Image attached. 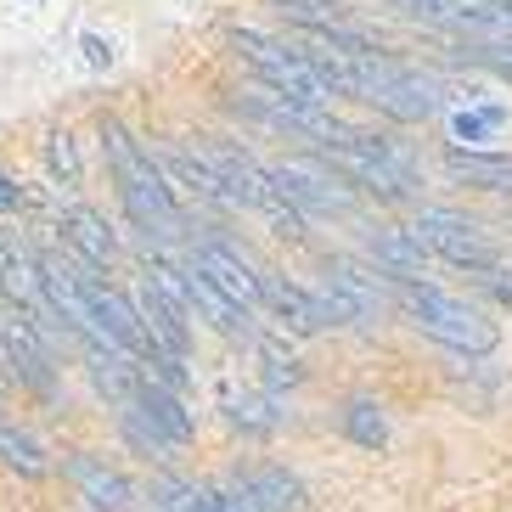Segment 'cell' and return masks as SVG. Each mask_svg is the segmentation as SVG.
I'll return each mask as SVG.
<instances>
[{"instance_id": "cell-1", "label": "cell", "mask_w": 512, "mask_h": 512, "mask_svg": "<svg viewBox=\"0 0 512 512\" xmlns=\"http://www.w3.org/2000/svg\"><path fill=\"white\" fill-rule=\"evenodd\" d=\"M102 152H107L113 181H119V197H124V209H130V220H136L147 237H164V242L186 237V214H181V203H175V192H169L164 169L152 164V152L141 147L119 119H102Z\"/></svg>"}, {"instance_id": "cell-2", "label": "cell", "mask_w": 512, "mask_h": 512, "mask_svg": "<svg viewBox=\"0 0 512 512\" xmlns=\"http://www.w3.org/2000/svg\"><path fill=\"white\" fill-rule=\"evenodd\" d=\"M389 304H400V316L422 332V338H434L445 344L451 355H490L496 349V321L484 316L479 304L456 299L445 287L434 282H389Z\"/></svg>"}, {"instance_id": "cell-3", "label": "cell", "mask_w": 512, "mask_h": 512, "mask_svg": "<svg viewBox=\"0 0 512 512\" xmlns=\"http://www.w3.org/2000/svg\"><path fill=\"white\" fill-rule=\"evenodd\" d=\"M332 158V175L338 181H355L366 192H377L383 203H406L417 192V164H411V152L400 141L377 136V130H338V136L321 147Z\"/></svg>"}, {"instance_id": "cell-4", "label": "cell", "mask_w": 512, "mask_h": 512, "mask_svg": "<svg viewBox=\"0 0 512 512\" xmlns=\"http://www.w3.org/2000/svg\"><path fill=\"white\" fill-rule=\"evenodd\" d=\"M349 96L377 113H389L400 124H417V119H434L439 107H445V91H439L434 74H422V68H406V62H394L389 51H377V57H355V85Z\"/></svg>"}, {"instance_id": "cell-5", "label": "cell", "mask_w": 512, "mask_h": 512, "mask_svg": "<svg viewBox=\"0 0 512 512\" xmlns=\"http://www.w3.org/2000/svg\"><path fill=\"white\" fill-rule=\"evenodd\" d=\"M231 46L242 51V62L259 74L265 91H282V96L310 102V107H332V102H338V96L327 91V79H321L316 68L293 51V40H271V34H259V29H237V34H231Z\"/></svg>"}, {"instance_id": "cell-6", "label": "cell", "mask_w": 512, "mask_h": 512, "mask_svg": "<svg viewBox=\"0 0 512 512\" xmlns=\"http://www.w3.org/2000/svg\"><path fill=\"white\" fill-rule=\"evenodd\" d=\"M411 237H417L428 254H439L445 265H462V271H473V276L501 265L496 237H490L479 220H467V214H456V209H417Z\"/></svg>"}, {"instance_id": "cell-7", "label": "cell", "mask_w": 512, "mask_h": 512, "mask_svg": "<svg viewBox=\"0 0 512 512\" xmlns=\"http://www.w3.org/2000/svg\"><path fill=\"white\" fill-rule=\"evenodd\" d=\"M316 299H321V316H327L332 327H377L383 310H389L383 282H377L372 271H361V265H349V259H332L327 265Z\"/></svg>"}, {"instance_id": "cell-8", "label": "cell", "mask_w": 512, "mask_h": 512, "mask_svg": "<svg viewBox=\"0 0 512 512\" xmlns=\"http://www.w3.org/2000/svg\"><path fill=\"white\" fill-rule=\"evenodd\" d=\"M265 175H271L276 197H282L299 220H304V214H349V209H355V192H349L338 175H327L321 164L287 158V164H265Z\"/></svg>"}, {"instance_id": "cell-9", "label": "cell", "mask_w": 512, "mask_h": 512, "mask_svg": "<svg viewBox=\"0 0 512 512\" xmlns=\"http://www.w3.org/2000/svg\"><path fill=\"white\" fill-rule=\"evenodd\" d=\"M237 113H248V119H259V124H271V130H287V136L316 141V147H327V141L344 130V124L332 119V107L293 102V96L265 91V85H248V91H237Z\"/></svg>"}, {"instance_id": "cell-10", "label": "cell", "mask_w": 512, "mask_h": 512, "mask_svg": "<svg viewBox=\"0 0 512 512\" xmlns=\"http://www.w3.org/2000/svg\"><path fill=\"white\" fill-rule=\"evenodd\" d=\"M192 271L203 276L209 287H220L231 304H242V310H254L259 304V271L237 254V248H226V242H197Z\"/></svg>"}, {"instance_id": "cell-11", "label": "cell", "mask_w": 512, "mask_h": 512, "mask_svg": "<svg viewBox=\"0 0 512 512\" xmlns=\"http://www.w3.org/2000/svg\"><path fill=\"white\" fill-rule=\"evenodd\" d=\"M0 366H12L17 383H29V389H40V394L51 389L46 338H40L23 316H0Z\"/></svg>"}, {"instance_id": "cell-12", "label": "cell", "mask_w": 512, "mask_h": 512, "mask_svg": "<svg viewBox=\"0 0 512 512\" xmlns=\"http://www.w3.org/2000/svg\"><path fill=\"white\" fill-rule=\"evenodd\" d=\"M361 242H366V259H372L389 282H422V276H428V248H422L411 231H400V226H366Z\"/></svg>"}, {"instance_id": "cell-13", "label": "cell", "mask_w": 512, "mask_h": 512, "mask_svg": "<svg viewBox=\"0 0 512 512\" xmlns=\"http://www.w3.org/2000/svg\"><path fill=\"white\" fill-rule=\"evenodd\" d=\"M231 496L248 512H304V484L287 467H242L231 479Z\"/></svg>"}, {"instance_id": "cell-14", "label": "cell", "mask_w": 512, "mask_h": 512, "mask_svg": "<svg viewBox=\"0 0 512 512\" xmlns=\"http://www.w3.org/2000/svg\"><path fill=\"white\" fill-rule=\"evenodd\" d=\"M259 304H265L287 332H321L327 327L321 299L316 293H304L299 282H287V276H259Z\"/></svg>"}, {"instance_id": "cell-15", "label": "cell", "mask_w": 512, "mask_h": 512, "mask_svg": "<svg viewBox=\"0 0 512 512\" xmlns=\"http://www.w3.org/2000/svg\"><path fill=\"white\" fill-rule=\"evenodd\" d=\"M68 479L79 484V496L91 501L96 512H130V501H136V490H130V479L124 473H113L107 462H96V456H68Z\"/></svg>"}, {"instance_id": "cell-16", "label": "cell", "mask_w": 512, "mask_h": 512, "mask_svg": "<svg viewBox=\"0 0 512 512\" xmlns=\"http://www.w3.org/2000/svg\"><path fill=\"white\" fill-rule=\"evenodd\" d=\"M62 237L79 248V259L91 265V271H107L113 259H119V237H113V226H107L96 209H85V203H68L62 209Z\"/></svg>"}, {"instance_id": "cell-17", "label": "cell", "mask_w": 512, "mask_h": 512, "mask_svg": "<svg viewBox=\"0 0 512 512\" xmlns=\"http://www.w3.org/2000/svg\"><path fill=\"white\" fill-rule=\"evenodd\" d=\"M445 175H451V181H462V186H479V192L512 197V158H507V152L445 147Z\"/></svg>"}, {"instance_id": "cell-18", "label": "cell", "mask_w": 512, "mask_h": 512, "mask_svg": "<svg viewBox=\"0 0 512 512\" xmlns=\"http://www.w3.org/2000/svg\"><path fill=\"white\" fill-rule=\"evenodd\" d=\"M152 501H158V512H248L231 490H214V484H197V479H175V473H164V479L152 484Z\"/></svg>"}, {"instance_id": "cell-19", "label": "cell", "mask_w": 512, "mask_h": 512, "mask_svg": "<svg viewBox=\"0 0 512 512\" xmlns=\"http://www.w3.org/2000/svg\"><path fill=\"white\" fill-rule=\"evenodd\" d=\"M186 304H192V310L209 321L214 332H226V338H254V310L231 304L220 287H209L197 271H186Z\"/></svg>"}, {"instance_id": "cell-20", "label": "cell", "mask_w": 512, "mask_h": 512, "mask_svg": "<svg viewBox=\"0 0 512 512\" xmlns=\"http://www.w3.org/2000/svg\"><path fill=\"white\" fill-rule=\"evenodd\" d=\"M130 406L136 411H147L158 428H164L175 445H186L192 439V417H186V406H181V394L175 389H164V383H152V377H141L136 383V394H130Z\"/></svg>"}, {"instance_id": "cell-21", "label": "cell", "mask_w": 512, "mask_h": 512, "mask_svg": "<svg viewBox=\"0 0 512 512\" xmlns=\"http://www.w3.org/2000/svg\"><path fill=\"white\" fill-rule=\"evenodd\" d=\"M0 462L12 467V473H23V479H46L51 473V451L12 417H0Z\"/></svg>"}, {"instance_id": "cell-22", "label": "cell", "mask_w": 512, "mask_h": 512, "mask_svg": "<svg viewBox=\"0 0 512 512\" xmlns=\"http://www.w3.org/2000/svg\"><path fill=\"white\" fill-rule=\"evenodd\" d=\"M276 17H287L293 29H304V34H338V29H349V6L344 0H265Z\"/></svg>"}, {"instance_id": "cell-23", "label": "cell", "mask_w": 512, "mask_h": 512, "mask_svg": "<svg viewBox=\"0 0 512 512\" xmlns=\"http://www.w3.org/2000/svg\"><path fill=\"white\" fill-rule=\"evenodd\" d=\"M501 130H507V107L501 102H484V107H462V113H451V147H467L473 141V152H479V141H496Z\"/></svg>"}, {"instance_id": "cell-24", "label": "cell", "mask_w": 512, "mask_h": 512, "mask_svg": "<svg viewBox=\"0 0 512 512\" xmlns=\"http://www.w3.org/2000/svg\"><path fill=\"white\" fill-rule=\"evenodd\" d=\"M119 422H124V434H130V445H136V451L147 456V462H175V451H181V445H175V439H169L164 428H158V422L147 417V411H136L130 400H124Z\"/></svg>"}, {"instance_id": "cell-25", "label": "cell", "mask_w": 512, "mask_h": 512, "mask_svg": "<svg viewBox=\"0 0 512 512\" xmlns=\"http://www.w3.org/2000/svg\"><path fill=\"white\" fill-rule=\"evenodd\" d=\"M344 434L355 439V445H383V439H389L383 406H372V400H349L344 406Z\"/></svg>"}, {"instance_id": "cell-26", "label": "cell", "mask_w": 512, "mask_h": 512, "mask_svg": "<svg viewBox=\"0 0 512 512\" xmlns=\"http://www.w3.org/2000/svg\"><path fill=\"white\" fill-rule=\"evenodd\" d=\"M46 164H51V175L62 181V192H74L79 186V152H74V136H68V130H57V136L46 141Z\"/></svg>"}, {"instance_id": "cell-27", "label": "cell", "mask_w": 512, "mask_h": 512, "mask_svg": "<svg viewBox=\"0 0 512 512\" xmlns=\"http://www.w3.org/2000/svg\"><path fill=\"white\" fill-rule=\"evenodd\" d=\"M259 361H265V377H271V389H282V383H299V361H293V355H287L282 344H276V338H259Z\"/></svg>"}, {"instance_id": "cell-28", "label": "cell", "mask_w": 512, "mask_h": 512, "mask_svg": "<svg viewBox=\"0 0 512 512\" xmlns=\"http://www.w3.org/2000/svg\"><path fill=\"white\" fill-rule=\"evenodd\" d=\"M456 57L473 62V68H484V74H496L512 85V46H456Z\"/></svg>"}, {"instance_id": "cell-29", "label": "cell", "mask_w": 512, "mask_h": 512, "mask_svg": "<svg viewBox=\"0 0 512 512\" xmlns=\"http://www.w3.org/2000/svg\"><path fill=\"white\" fill-rule=\"evenodd\" d=\"M231 422H237V428H271V411H265V400H231Z\"/></svg>"}, {"instance_id": "cell-30", "label": "cell", "mask_w": 512, "mask_h": 512, "mask_svg": "<svg viewBox=\"0 0 512 512\" xmlns=\"http://www.w3.org/2000/svg\"><path fill=\"white\" fill-rule=\"evenodd\" d=\"M479 287H484L496 304H507V310H512V271H507V265H490V271H479Z\"/></svg>"}, {"instance_id": "cell-31", "label": "cell", "mask_w": 512, "mask_h": 512, "mask_svg": "<svg viewBox=\"0 0 512 512\" xmlns=\"http://www.w3.org/2000/svg\"><path fill=\"white\" fill-rule=\"evenodd\" d=\"M79 46H85V62H91V68H113V46H107L102 34H85Z\"/></svg>"}, {"instance_id": "cell-32", "label": "cell", "mask_w": 512, "mask_h": 512, "mask_svg": "<svg viewBox=\"0 0 512 512\" xmlns=\"http://www.w3.org/2000/svg\"><path fill=\"white\" fill-rule=\"evenodd\" d=\"M12 209H23V186L0 169V214H12Z\"/></svg>"}, {"instance_id": "cell-33", "label": "cell", "mask_w": 512, "mask_h": 512, "mask_svg": "<svg viewBox=\"0 0 512 512\" xmlns=\"http://www.w3.org/2000/svg\"><path fill=\"white\" fill-rule=\"evenodd\" d=\"M34 6H40V0H34Z\"/></svg>"}]
</instances>
